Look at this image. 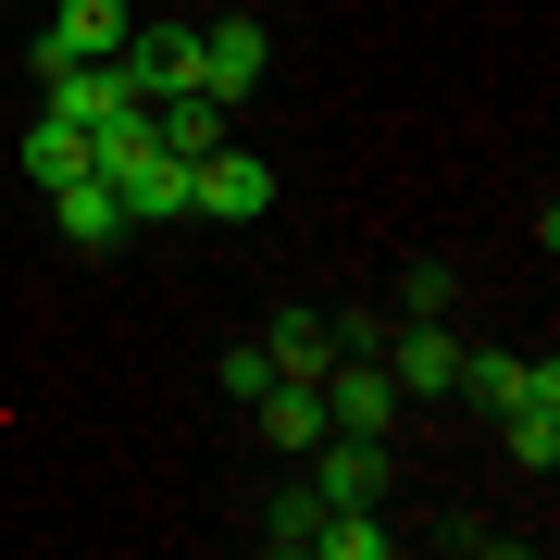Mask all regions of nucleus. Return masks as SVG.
Wrapping results in <instances>:
<instances>
[{
  "mask_svg": "<svg viewBox=\"0 0 560 560\" xmlns=\"http://www.w3.org/2000/svg\"><path fill=\"white\" fill-rule=\"evenodd\" d=\"M125 75H138V101L200 88V25H138V38H125Z\"/></svg>",
  "mask_w": 560,
  "mask_h": 560,
  "instance_id": "9",
  "label": "nucleus"
},
{
  "mask_svg": "<svg viewBox=\"0 0 560 560\" xmlns=\"http://www.w3.org/2000/svg\"><path fill=\"white\" fill-rule=\"evenodd\" d=\"M386 548H399V523H374V499L312 523V560H386Z\"/></svg>",
  "mask_w": 560,
  "mask_h": 560,
  "instance_id": "12",
  "label": "nucleus"
},
{
  "mask_svg": "<svg viewBox=\"0 0 560 560\" xmlns=\"http://www.w3.org/2000/svg\"><path fill=\"white\" fill-rule=\"evenodd\" d=\"M187 212H212V224H249V212H275V162H249L237 138H224L212 162H187Z\"/></svg>",
  "mask_w": 560,
  "mask_h": 560,
  "instance_id": "2",
  "label": "nucleus"
},
{
  "mask_svg": "<svg viewBox=\"0 0 560 560\" xmlns=\"http://www.w3.org/2000/svg\"><path fill=\"white\" fill-rule=\"evenodd\" d=\"M38 113H62V125H113V113H138L125 50H113V62H50V75H38Z\"/></svg>",
  "mask_w": 560,
  "mask_h": 560,
  "instance_id": "3",
  "label": "nucleus"
},
{
  "mask_svg": "<svg viewBox=\"0 0 560 560\" xmlns=\"http://www.w3.org/2000/svg\"><path fill=\"white\" fill-rule=\"evenodd\" d=\"M261 62H275V38H261L249 13H212V25H200V88H212V101H249Z\"/></svg>",
  "mask_w": 560,
  "mask_h": 560,
  "instance_id": "7",
  "label": "nucleus"
},
{
  "mask_svg": "<svg viewBox=\"0 0 560 560\" xmlns=\"http://www.w3.org/2000/svg\"><path fill=\"white\" fill-rule=\"evenodd\" d=\"M38 200H50V224H62L75 249H113V237H125V187H113V175H62V187H38Z\"/></svg>",
  "mask_w": 560,
  "mask_h": 560,
  "instance_id": "8",
  "label": "nucleus"
},
{
  "mask_svg": "<svg viewBox=\"0 0 560 560\" xmlns=\"http://www.w3.org/2000/svg\"><path fill=\"white\" fill-rule=\"evenodd\" d=\"M25 175H38V187H62V175H88V125H62V113H38V125H25Z\"/></svg>",
  "mask_w": 560,
  "mask_h": 560,
  "instance_id": "13",
  "label": "nucleus"
},
{
  "mask_svg": "<svg viewBox=\"0 0 560 560\" xmlns=\"http://www.w3.org/2000/svg\"><path fill=\"white\" fill-rule=\"evenodd\" d=\"M261 349H275V374L324 386V361H337V312H275V324H261Z\"/></svg>",
  "mask_w": 560,
  "mask_h": 560,
  "instance_id": "10",
  "label": "nucleus"
},
{
  "mask_svg": "<svg viewBox=\"0 0 560 560\" xmlns=\"http://www.w3.org/2000/svg\"><path fill=\"white\" fill-rule=\"evenodd\" d=\"M499 448L523 460V474H548L560 460V374L536 361V374H511V399H499Z\"/></svg>",
  "mask_w": 560,
  "mask_h": 560,
  "instance_id": "4",
  "label": "nucleus"
},
{
  "mask_svg": "<svg viewBox=\"0 0 560 560\" xmlns=\"http://www.w3.org/2000/svg\"><path fill=\"white\" fill-rule=\"evenodd\" d=\"M125 38H138V13H125V0H62V13L38 25V75H50V62H113Z\"/></svg>",
  "mask_w": 560,
  "mask_h": 560,
  "instance_id": "5",
  "label": "nucleus"
},
{
  "mask_svg": "<svg viewBox=\"0 0 560 560\" xmlns=\"http://www.w3.org/2000/svg\"><path fill=\"white\" fill-rule=\"evenodd\" d=\"M511 374H523V361H499V349H460V386H474V399H486V411H499V399H511Z\"/></svg>",
  "mask_w": 560,
  "mask_h": 560,
  "instance_id": "16",
  "label": "nucleus"
},
{
  "mask_svg": "<svg viewBox=\"0 0 560 560\" xmlns=\"http://www.w3.org/2000/svg\"><path fill=\"white\" fill-rule=\"evenodd\" d=\"M125 224H187V162L150 150L138 175H125Z\"/></svg>",
  "mask_w": 560,
  "mask_h": 560,
  "instance_id": "11",
  "label": "nucleus"
},
{
  "mask_svg": "<svg viewBox=\"0 0 560 560\" xmlns=\"http://www.w3.org/2000/svg\"><path fill=\"white\" fill-rule=\"evenodd\" d=\"M150 138L175 150V162H212L224 138H237V101H212V88H162V101H150Z\"/></svg>",
  "mask_w": 560,
  "mask_h": 560,
  "instance_id": "6",
  "label": "nucleus"
},
{
  "mask_svg": "<svg viewBox=\"0 0 560 560\" xmlns=\"http://www.w3.org/2000/svg\"><path fill=\"white\" fill-rule=\"evenodd\" d=\"M261 386H275V349H261V337H237V349H224V399H237V411H261Z\"/></svg>",
  "mask_w": 560,
  "mask_h": 560,
  "instance_id": "15",
  "label": "nucleus"
},
{
  "mask_svg": "<svg viewBox=\"0 0 560 560\" xmlns=\"http://www.w3.org/2000/svg\"><path fill=\"white\" fill-rule=\"evenodd\" d=\"M312 523H324V499H312V486H275V499H261V548L312 560Z\"/></svg>",
  "mask_w": 560,
  "mask_h": 560,
  "instance_id": "14",
  "label": "nucleus"
},
{
  "mask_svg": "<svg viewBox=\"0 0 560 560\" xmlns=\"http://www.w3.org/2000/svg\"><path fill=\"white\" fill-rule=\"evenodd\" d=\"M300 486H312L324 511L386 499V436H312V448H300Z\"/></svg>",
  "mask_w": 560,
  "mask_h": 560,
  "instance_id": "1",
  "label": "nucleus"
}]
</instances>
